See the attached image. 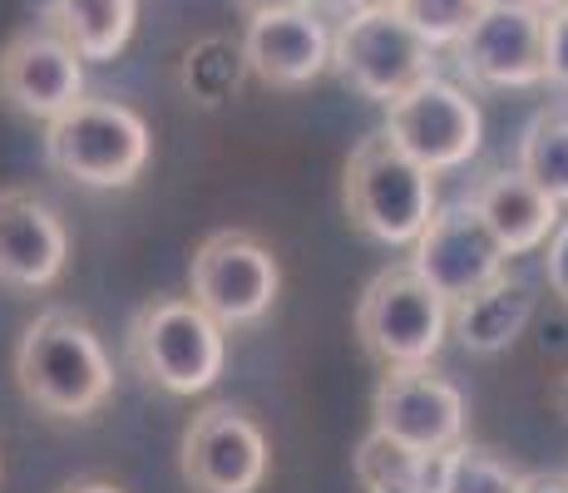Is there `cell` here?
I'll list each match as a JSON object with an SVG mask.
<instances>
[{
  "instance_id": "cell-27",
  "label": "cell",
  "mask_w": 568,
  "mask_h": 493,
  "mask_svg": "<svg viewBox=\"0 0 568 493\" xmlns=\"http://www.w3.org/2000/svg\"><path fill=\"white\" fill-rule=\"evenodd\" d=\"M549 404H554V414L568 424V366L554 376V386H549Z\"/></svg>"
},
{
  "instance_id": "cell-10",
  "label": "cell",
  "mask_w": 568,
  "mask_h": 493,
  "mask_svg": "<svg viewBox=\"0 0 568 493\" xmlns=\"http://www.w3.org/2000/svg\"><path fill=\"white\" fill-rule=\"evenodd\" d=\"M544 25H549V10L529 6V0H489L485 16L455 45L460 74L479 90H539V84H549Z\"/></svg>"
},
{
  "instance_id": "cell-3",
  "label": "cell",
  "mask_w": 568,
  "mask_h": 493,
  "mask_svg": "<svg viewBox=\"0 0 568 493\" xmlns=\"http://www.w3.org/2000/svg\"><path fill=\"white\" fill-rule=\"evenodd\" d=\"M45 163L80 188H129L149 163V124L114 99H80L45 124Z\"/></svg>"
},
{
  "instance_id": "cell-14",
  "label": "cell",
  "mask_w": 568,
  "mask_h": 493,
  "mask_svg": "<svg viewBox=\"0 0 568 493\" xmlns=\"http://www.w3.org/2000/svg\"><path fill=\"white\" fill-rule=\"evenodd\" d=\"M70 257V233L45 197L26 188L0 193V287L45 291L60 281Z\"/></svg>"
},
{
  "instance_id": "cell-24",
  "label": "cell",
  "mask_w": 568,
  "mask_h": 493,
  "mask_svg": "<svg viewBox=\"0 0 568 493\" xmlns=\"http://www.w3.org/2000/svg\"><path fill=\"white\" fill-rule=\"evenodd\" d=\"M544 281L568 306V217L559 223V233L549 237V247H544Z\"/></svg>"
},
{
  "instance_id": "cell-29",
  "label": "cell",
  "mask_w": 568,
  "mask_h": 493,
  "mask_svg": "<svg viewBox=\"0 0 568 493\" xmlns=\"http://www.w3.org/2000/svg\"><path fill=\"white\" fill-rule=\"evenodd\" d=\"M30 6H36V16L45 20V25H54V16H60V6H64V0H30Z\"/></svg>"
},
{
  "instance_id": "cell-31",
  "label": "cell",
  "mask_w": 568,
  "mask_h": 493,
  "mask_svg": "<svg viewBox=\"0 0 568 493\" xmlns=\"http://www.w3.org/2000/svg\"><path fill=\"white\" fill-rule=\"evenodd\" d=\"M529 6H539V10H559V6H568V0H529Z\"/></svg>"
},
{
  "instance_id": "cell-4",
  "label": "cell",
  "mask_w": 568,
  "mask_h": 493,
  "mask_svg": "<svg viewBox=\"0 0 568 493\" xmlns=\"http://www.w3.org/2000/svg\"><path fill=\"white\" fill-rule=\"evenodd\" d=\"M227 326L213 321L193 296H159L129 326V356L149 386L169 394H203L223 376Z\"/></svg>"
},
{
  "instance_id": "cell-19",
  "label": "cell",
  "mask_w": 568,
  "mask_h": 493,
  "mask_svg": "<svg viewBox=\"0 0 568 493\" xmlns=\"http://www.w3.org/2000/svg\"><path fill=\"white\" fill-rule=\"evenodd\" d=\"M134 20H139V0H64L54 25H60V35L70 40L84 60L104 64L129 45Z\"/></svg>"
},
{
  "instance_id": "cell-1",
  "label": "cell",
  "mask_w": 568,
  "mask_h": 493,
  "mask_svg": "<svg viewBox=\"0 0 568 493\" xmlns=\"http://www.w3.org/2000/svg\"><path fill=\"white\" fill-rule=\"evenodd\" d=\"M16 386L54 420H84L114 394V366L84 316L45 311L16 346Z\"/></svg>"
},
{
  "instance_id": "cell-23",
  "label": "cell",
  "mask_w": 568,
  "mask_h": 493,
  "mask_svg": "<svg viewBox=\"0 0 568 493\" xmlns=\"http://www.w3.org/2000/svg\"><path fill=\"white\" fill-rule=\"evenodd\" d=\"M544 70H549L554 90H568V6L549 10V25H544Z\"/></svg>"
},
{
  "instance_id": "cell-16",
  "label": "cell",
  "mask_w": 568,
  "mask_h": 493,
  "mask_svg": "<svg viewBox=\"0 0 568 493\" xmlns=\"http://www.w3.org/2000/svg\"><path fill=\"white\" fill-rule=\"evenodd\" d=\"M534 311H539V287L529 277L499 271L495 281H485L479 291H469L465 301H455L450 336L460 341L465 356H505L509 346H519V336L529 331Z\"/></svg>"
},
{
  "instance_id": "cell-25",
  "label": "cell",
  "mask_w": 568,
  "mask_h": 493,
  "mask_svg": "<svg viewBox=\"0 0 568 493\" xmlns=\"http://www.w3.org/2000/svg\"><path fill=\"white\" fill-rule=\"evenodd\" d=\"M243 16H267V10H307L312 0H233Z\"/></svg>"
},
{
  "instance_id": "cell-30",
  "label": "cell",
  "mask_w": 568,
  "mask_h": 493,
  "mask_svg": "<svg viewBox=\"0 0 568 493\" xmlns=\"http://www.w3.org/2000/svg\"><path fill=\"white\" fill-rule=\"evenodd\" d=\"M342 16H352V10H371V6H390V0H332Z\"/></svg>"
},
{
  "instance_id": "cell-17",
  "label": "cell",
  "mask_w": 568,
  "mask_h": 493,
  "mask_svg": "<svg viewBox=\"0 0 568 493\" xmlns=\"http://www.w3.org/2000/svg\"><path fill=\"white\" fill-rule=\"evenodd\" d=\"M469 197H475L479 213L489 217V227H495L499 243L509 247V257L544 251L549 247V237L559 233V223H564V203L554 193H544L524 168L489 173L485 183H475V193Z\"/></svg>"
},
{
  "instance_id": "cell-13",
  "label": "cell",
  "mask_w": 568,
  "mask_h": 493,
  "mask_svg": "<svg viewBox=\"0 0 568 493\" xmlns=\"http://www.w3.org/2000/svg\"><path fill=\"white\" fill-rule=\"evenodd\" d=\"M371 414H376V430L396 434L425 454L465 440V394L430 366H386Z\"/></svg>"
},
{
  "instance_id": "cell-21",
  "label": "cell",
  "mask_w": 568,
  "mask_h": 493,
  "mask_svg": "<svg viewBox=\"0 0 568 493\" xmlns=\"http://www.w3.org/2000/svg\"><path fill=\"white\" fill-rule=\"evenodd\" d=\"M524 474L509 469L495 449L485 444H450L440 459V489L435 493H519Z\"/></svg>"
},
{
  "instance_id": "cell-2",
  "label": "cell",
  "mask_w": 568,
  "mask_h": 493,
  "mask_svg": "<svg viewBox=\"0 0 568 493\" xmlns=\"http://www.w3.org/2000/svg\"><path fill=\"white\" fill-rule=\"evenodd\" d=\"M435 178L440 173H430L420 158H410L386 129L366 134L346 158V178H342L346 217L371 243L410 247L435 217V207H440L435 203Z\"/></svg>"
},
{
  "instance_id": "cell-20",
  "label": "cell",
  "mask_w": 568,
  "mask_h": 493,
  "mask_svg": "<svg viewBox=\"0 0 568 493\" xmlns=\"http://www.w3.org/2000/svg\"><path fill=\"white\" fill-rule=\"evenodd\" d=\"M515 168H524L544 193L568 207V109H539L519 129Z\"/></svg>"
},
{
  "instance_id": "cell-7",
  "label": "cell",
  "mask_w": 568,
  "mask_h": 493,
  "mask_svg": "<svg viewBox=\"0 0 568 493\" xmlns=\"http://www.w3.org/2000/svg\"><path fill=\"white\" fill-rule=\"evenodd\" d=\"M189 291L227 331L257 326L282 291V267L272 247L253 233H213L189 261Z\"/></svg>"
},
{
  "instance_id": "cell-26",
  "label": "cell",
  "mask_w": 568,
  "mask_h": 493,
  "mask_svg": "<svg viewBox=\"0 0 568 493\" xmlns=\"http://www.w3.org/2000/svg\"><path fill=\"white\" fill-rule=\"evenodd\" d=\"M519 493H568V474H524Z\"/></svg>"
},
{
  "instance_id": "cell-22",
  "label": "cell",
  "mask_w": 568,
  "mask_h": 493,
  "mask_svg": "<svg viewBox=\"0 0 568 493\" xmlns=\"http://www.w3.org/2000/svg\"><path fill=\"white\" fill-rule=\"evenodd\" d=\"M390 6H396L435 50H455L465 40V30L485 16L489 0H390Z\"/></svg>"
},
{
  "instance_id": "cell-18",
  "label": "cell",
  "mask_w": 568,
  "mask_h": 493,
  "mask_svg": "<svg viewBox=\"0 0 568 493\" xmlns=\"http://www.w3.org/2000/svg\"><path fill=\"white\" fill-rule=\"evenodd\" d=\"M440 459L445 449L425 454L386 430H371L356 449V479L366 493H435L440 489Z\"/></svg>"
},
{
  "instance_id": "cell-6",
  "label": "cell",
  "mask_w": 568,
  "mask_h": 493,
  "mask_svg": "<svg viewBox=\"0 0 568 493\" xmlns=\"http://www.w3.org/2000/svg\"><path fill=\"white\" fill-rule=\"evenodd\" d=\"M435 50L396 6H371L342 16L332 40V70L362 99L396 104L406 90L435 74Z\"/></svg>"
},
{
  "instance_id": "cell-15",
  "label": "cell",
  "mask_w": 568,
  "mask_h": 493,
  "mask_svg": "<svg viewBox=\"0 0 568 493\" xmlns=\"http://www.w3.org/2000/svg\"><path fill=\"white\" fill-rule=\"evenodd\" d=\"M332 30L322 16L307 10H267V16H247L243 60L272 90H302V84L322 80L332 70Z\"/></svg>"
},
{
  "instance_id": "cell-12",
  "label": "cell",
  "mask_w": 568,
  "mask_h": 493,
  "mask_svg": "<svg viewBox=\"0 0 568 493\" xmlns=\"http://www.w3.org/2000/svg\"><path fill=\"white\" fill-rule=\"evenodd\" d=\"M0 99L16 114L50 124L84 99V54L60 35V25L20 30L0 50Z\"/></svg>"
},
{
  "instance_id": "cell-5",
  "label": "cell",
  "mask_w": 568,
  "mask_h": 493,
  "mask_svg": "<svg viewBox=\"0 0 568 493\" xmlns=\"http://www.w3.org/2000/svg\"><path fill=\"white\" fill-rule=\"evenodd\" d=\"M450 316L455 301H445L406 261L366 281L356 301V336L381 366H430L450 341Z\"/></svg>"
},
{
  "instance_id": "cell-11",
  "label": "cell",
  "mask_w": 568,
  "mask_h": 493,
  "mask_svg": "<svg viewBox=\"0 0 568 493\" xmlns=\"http://www.w3.org/2000/svg\"><path fill=\"white\" fill-rule=\"evenodd\" d=\"M179 469L193 493H257L267 479V434L237 404H207L183 434Z\"/></svg>"
},
{
  "instance_id": "cell-8",
  "label": "cell",
  "mask_w": 568,
  "mask_h": 493,
  "mask_svg": "<svg viewBox=\"0 0 568 493\" xmlns=\"http://www.w3.org/2000/svg\"><path fill=\"white\" fill-rule=\"evenodd\" d=\"M386 134L430 173H455L485 144V114L469 90L430 74L396 104H386Z\"/></svg>"
},
{
  "instance_id": "cell-9",
  "label": "cell",
  "mask_w": 568,
  "mask_h": 493,
  "mask_svg": "<svg viewBox=\"0 0 568 493\" xmlns=\"http://www.w3.org/2000/svg\"><path fill=\"white\" fill-rule=\"evenodd\" d=\"M410 267L445 301H465L469 291H479L509 267V247L499 243V233L479 213L475 197H455V203L435 207L425 233L410 243Z\"/></svg>"
},
{
  "instance_id": "cell-28",
  "label": "cell",
  "mask_w": 568,
  "mask_h": 493,
  "mask_svg": "<svg viewBox=\"0 0 568 493\" xmlns=\"http://www.w3.org/2000/svg\"><path fill=\"white\" fill-rule=\"evenodd\" d=\"M60 493H124V489L109 484V479H74V484H64Z\"/></svg>"
}]
</instances>
